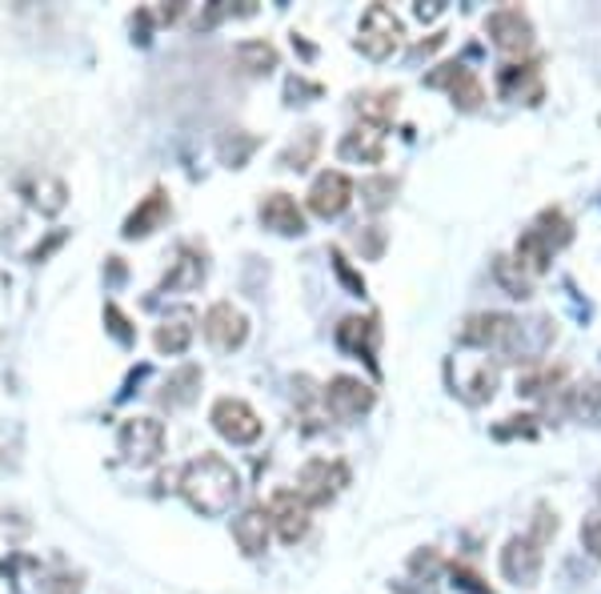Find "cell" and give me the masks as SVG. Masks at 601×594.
<instances>
[{
	"mask_svg": "<svg viewBox=\"0 0 601 594\" xmlns=\"http://www.w3.org/2000/svg\"><path fill=\"white\" fill-rule=\"evenodd\" d=\"M181 494L193 511L220 518L233 511V502L241 498V478L220 455H201L181 470Z\"/></svg>",
	"mask_w": 601,
	"mask_h": 594,
	"instance_id": "obj_1",
	"label": "cell"
},
{
	"mask_svg": "<svg viewBox=\"0 0 601 594\" xmlns=\"http://www.w3.org/2000/svg\"><path fill=\"white\" fill-rule=\"evenodd\" d=\"M349 486V467L341 458H309L297 470V498L305 506H329Z\"/></svg>",
	"mask_w": 601,
	"mask_h": 594,
	"instance_id": "obj_2",
	"label": "cell"
},
{
	"mask_svg": "<svg viewBox=\"0 0 601 594\" xmlns=\"http://www.w3.org/2000/svg\"><path fill=\"white\" fill-rule=\"evenodd\" d=\"M401 36H405V29H401V21H397V12L385 9V4H373V9H365V16H361L358 48L370 60H385L401 48Z\"/></svg>",
	"mask_w": 601,
	"mask_h": 594,
	"instance_id": "obj_3",
	"label": "cell"
},
{
	"mask_svg": "<svg viewBox=\"0 0 601 594\" xmlns=\"http://www.w3.org/2000/svg\"><path fill=\"white\" fill-rule=\"evenodd\" d=\"M208 422H213V430L233 446H249L261 438V418H257V410L241 397H220L213 402L208 410Z\"/></svg>",
	"mask_w": 601,
	"mask_h": 594,
	"instance_id": "obj_4",
	"label": "cell"
},
{
	"mask_svg": "<svg viewBox=\"0 0 601 594\" xmlns=\"http://www.w3.org/2000/svg\"><path fill=\"white\" fill-rule=\"evenodd\" d=\"M116 446H121V455H125L133 467H152L165 450V426L157 418H128L121 422Z\"/></svg>",
	"mask_w": 601,
	"mask_h": 594,
	"instance_id": "obj_5",
	"label": "cell"
},
{
	"mask_svg": "<svg viewBox=\"0 0 601 594\" xmlns=\"http://www.w3.org/2000/svg\"><path fill=\"white\" fill-rule=\"evenodd\" d=\"M321 402L329 406L333 418L353 422L373 410V390L361 382V378H353V373H337V378H329V385L321 390Z\"/></svg>",
	"mask_w": 601,
	"mask_h": 594,
	"instance_id": "obj_6",
	"label": "cell"
},
{
	"mask_svg": "<svg viewBox=\"0 0 601 594\" xmlns=\"http://www.w3.org/2000/svg\"><path fill=\"white\" fill-rule=\"evenodd\" d=\"M201 329H205V338L213 341L217 350L233 354V350H241L245 338H249V317H245L233 302H217V305H208Z\"/></svg>",
	"mask_w": 601,
	"mask_h": 594,
	"instance_id": "obj_7",
	"label": "cell"
},
{
	"mask_svg": "<svg viewBox=\"0 0 601 594\" xmlns=\"http://www.w3.org/2000/svg\"><path fill=\"white\" fill-rule=\"evenodd\" d=\"M265 514H269V526H273L281 535V542H290V547H297L300 538L309 535V506L297 498V490H277V494L269 498Z\"/></svg>",
	"mask_w": 601,
	"mask_h": 594,
	"instance_id": "obj_8",
	"label": "cell"
},
{
	"mask_svg": "<svg viewBox=\"0 0 601 594\" xmlns=\"http://www.w3.org/2000/svg\"><path fill=\"white\" fill-rule=\"evenodd\" d=\"M518 334V317L509 314H474L457 329L462 346H481V350H509V341Z\"/></svg>",
	"mask_w": 601,
	"mask_h": 594,
	"instance_id": "obj_9",
	"label": "cell"
},
{
	"mask_svg": "<svg viewBox=\"0 0 601 594\" xmlns=\"http://www.w3.org/2000/svg\"><path fill=\"white\" fill-rule=\"evenodd\" d=\"M426 85H433V89H450L453 105L465 109V113L481 109V101H486V89H481V81H477V72L465 69V65H457V60L429 72Z\"/></svg>",
	"mask_w": 601,
	"mask_h": 594,
	"instance_id": "obj_10",
	"label": "cell"
},
{
	"mask_svg": "<svg viewBox=\"0 0 601 594\" xmlns=\"http://www.w3.org/2000/svg\"><path fill=\"white\" fill-rule=\"evenodd\" d=\"M486 33L494 36V45H498L501 53H530L533 45V24L518 4H506V9L489 12Z\"/></svg>",
	"mask_w": 601,
	"mask_h": 594,
	"instance_id": "obj_11",
	"label": "cell"
},
{
	"mask_svg": "<svg viewBox=\"0 0 601 594\" xmlns=\"http://www.w3.org/2000/svg\"><path fill=\"white\" fill-rule=\"evenodd\" d=\"M501 574L518 586L537 583V574H542V542L530 535L509 538L506 550H501Z\"/></svg>",
	"mask_w": 601,
	"mask_h": 594,
	"instance_id": "obj_12",
	"label": "cell"
},
{
	"mask_svg": "<svg viewBox=\"0 0 601 594\" xmlns=\"http://www.w3.org/2000/svg\"><path fill=\"white\" fill-rule=\"evenodd\" d=\"M349 201H353V181H349L341 169H325L317 181H313L309 189V210L317 213V217H341V213L349 210Z\"/></svg>",
	"mask_w": 601,
	"mask_h": 594,
	"instance_id": "obj_13",
	"label": "cell"
},
{
	"mask_svg": "<svg viewBox=\"0 0 601 594\" xmlns=\"http://www.w3.org/2000/svg\"><path fill=\"white\" fill-rule=\"evenodd\" d=\"M257 217H261L265 229H273V234H281V237L305 234V213H300V205L290 198V193H269V198L261 201Z\"/></svg>",
	"mask_w": 601,
	"mask_h": 594,
	"instance_id": "obj_14",
	"label": "cell"
},
{
	"mask_svg": "<svg viewBox=\"0 0 601 594\" xmlns=\"http://www.w3.org/2000/svg\"><path fill=\"white\" fill-rule=\"evenodd\" d=\"M208 278V266H205V254H197V249H181V257L173 261V269L165 273L161 290L165 293H193L201 290Z\"/></svg>",
	"mask_w": 601,
	"mask_h": 594,
	"instance_id": "obj_15",
	"label": "cell"
},
{
	"mask_svg": "<svg viewBox=\"0 0 601 594\" xmlns=\"http://www.w3.org/2000/svg\"><path fill=\"white\" fill-rule=\"evenodd\" d=\"M193 334H197V317L189 314V310H177V314H169L161 326H157V334H152V346L173 358V354H185L189 350Z\"/></svg>",
	"mask_w": 601,
	"mask_h": 594,
	"instance_id": "obj_16",
	"label": "cell"
},
{
	"mask_svg": "<svg viewBox=\"0 0 601 594\" xmlns=\"http://www.w3.org/2000/svg\"><path fill=\"white\" fill-rule=\"evenodd\" d=\"M337 153H341V161H361V165H377L385 157V141L377 128L370 125H358L349 128L345 137H341V145H337Z\"/></svg>",
	"mask_w": 601,
	"mask_h": 594,
	"instance_id": "obj_17",
	"label": "cell"
},
{
	"mask_svg": "<svg viewBox=\"0 0 601 594\" xmlns=\"http://www.w3.org/2000/svg\"><path fill=\"white\" fill-rule=\"evenodd\" d=\"M269 514L261 511V506H249L245 514H237V523H233V538H237V547L245 550V554H265L269 547Z\"/></svg>",
	"mask_w": 601,
	"mask_h": 594,
	"instance_id": "obj_18",
	"label": "cell"
},
{
	"mask_svg": "<svg viewBox=\"0 0 601 594\" xmlns=\"http://www.w3.org/2000/svg\"><path fill=\"white\" fill-rule=\"evenodd\" d=\"M165 217H169V198H165V189H152L149 198H145L137 205V210L128 213L125 237H128V242H137V237H149L152 229H161Z\"/></svg>",
	"mask_w": 601,
	"mask_h": 594,
	"instance_id": "obj_19",
	"label": "cell"
},
{
	"mask_svg": "<svg viewBox=\"0 0 601 594\" xmlns=\"http://www.w3.org/2000/svg\"><path fill=\"white\" fill-rule=\"evenodd\" d=\"M337 346L353 358H365L373 361V350H377V326H373L370 317H345L341 326H337Z\"/></svg>",
	"mask_w": 601,
	"mask_h": 594,
	"instance_id": "obj_20",
	"label": "cell"
},
{
	"mask_svg": "<svg viewBox=\"0 0 601 594\" xmlns=\"http://www.w3.org/2000/svg\"><path fill=\"white\" fill-rule=\"evenodd\" d=\"M397 101H401V93L397 89H373V93H361L358 97V117L365 121L370 128H389L397 117Z\"/></svg>",
	"mask_w": 601,
	"mask_h": 594,
	"instance_id": "obj_21",
	"label": "cell"
},
{
	"mask_svg": "<svg viewBox=\"0 0 601 594\" xmlns=\"http://www.w3.org/2000/svg\"><path fill=\"white\" fill-rule=\"evenodd\" d=\"M501 93H506L509 101H521V97H525V105H537V101H542L537 65H506V69H501Z\"/></svg>",
	"mask_w": 601,
	"mask_h": 594,
	"instance_id": "obj_22",
	"label": "cell"
},
{
	"mask_svg": "<svg viewBox=\"0 0 601 594\" xmlns=\"http://www.w3.org/2000/svg\"><path fill=\"white\" fill-rule=\"evenodd\" d=\"M197 390H201V370L197 366H181V370H173L169 378H165L157 402L169 406V410H181V406H189V402L197 397Z\"/></svg>",
	"mask_w": 601,
	"mask_h": 594,
	"instance_id": "obj_23",
	"label": "cell"
},
{
	"mask_svg": "<svg viewBox=\"0 0 601 594\" xmlns=\"http://www.w3.org/2000/svg\"><path fill=\"white\" fill-rule=\"evenodd\" d=\"M233 60H237V69L241 72L261 77V72L277 69V48L269 45V41H245V45L233 48Z\"/></svg>",
	"mask_w": 601,
	"mask_h": 594,
	"instance_id": "obj_24",
	"label": "cell"
},
{
	"mask_svg": "<svg viewBox=\"0 0 601 594\" xmlns=\"http://www.w3.org/2000/svg\"><path fill=\"white\" fill-rule=\"evenodd\" d=\"M317 153H321V128H313V125H305L297 133V137L290 141V149L281 153V165L285 169H309L313 161H317Z\"/></svg>",
	"mask_w": 601,
	"mask_h": 594,
	"instance_id": "obj_25",
	"label": "cell"
},
{
	"mask_svg": "<svg viewBox=\"0 0 601 594\" xmlns=\"http://www.w3.org/2000/svg\"><path fill=\"white\" fill-rule=\"evenodd\" d=\"M549 261H554V249L537 237V229H525V234L518 237V261H513V266H518L521 273H545Z\"/></svg>",
	"mask_w": 601,
	"mask_h": 594,
	"instance_id": "obj_26",
	"label": "cell"
},
{
	"mask_svg": "<svg viewBox=\"0 0 601 594\" xmlns=\"http://www.w3.org/2000/svg\"><path fill=\"white\" fill-rule=\"evenodd\" d=\"M24 193H29V201H33L41 213H60L65 210V186H60L57 177H33L29 186H24Z\"/></svg>",
	"mask_w": 601,
	"mask_h": 594,
	"instance_id": "obj_27",
	"label": "cell"
},
{
	"mask_svg": "<svg viewBox=\"0 0 601 594\" xmlns=\"http://www.w3.org/2000/svg\"><path fill=\"white\" fill-rule=\"evenodd\" d=\"M530 229H537V237H542L549 249H562V245H569V237H574V225H569V217L562 210H545L537 222L530 225Z\"/></svg>",
	"mask_w": 601,
	"mask_h": 594,
	"instance_id": "obj_28",
	"label": "cell"
},
{
	"mask_svg": "<svg viewBox=\"0 0 601 594\" xmlns=\"http://www.w3.org/2000/svg\"><path fill=\"white\" fill-rule=\"evenodd\" d=\"M394 193H397L394 177H370V181H361V198H365L370 210H385V205L394 201Z\"/></svg>",
	"mask_w": 601,
	"mask_h": 594,
	"instance_id": "obj_29",
	"label": "cell"
},
{
	"mask_svg": "<svg viewBox=\"0 0 601 594\" xmlns=\"http://www.w3.org/2000/svg\"><path fill=\"white\" fill-rule=\"evenodd\" d=\"M581 542L590 550L593 559H601V511H593L586 523H581Z\"/></svg>",
	"mask_w": 601,
	"mask_h": 594,
	"instance_id": "obj_30",
	"label": "cell"
},
{
	"mask_svg": "<svg viewBox=\"0 0 601 594\" xmlns=\"http://www.w3.org/2000/svg\"><path fill=\"white\" fill-rule=\"evenodd\" d=\"M498 278H501V285L513 293V298H525V293H530V285H525V278H521V269L513 273L506 257H498Z\"/></svg>",
	"mask_w": 601,
	"mask_h": 594,
	"instance_id": "obj_31",
	"label": "cell"
},
{
	"mask_svg": "<svg viewBox=\"0 0 601 594\" xmlns=\"http://www.w3.org/2000/svg\"><path fill=\"white\" fill-rule=\"evenodd\" d=\"M453 583L462 586V591H469V594H494L489 586H481V579H477L474 571H465V567H453Z\"/></svg>",
	"mask_w": 601,
	"mask_h": 594,
	"instance_id": "obj_32",
	"label": "cell"
},
{
	"mask_svg": "<svg viewBox=\"0 0 601 594\" xmlns=\"http://www.w3.org/2000/svg\"><path fill=\"white\" fill-rule=\"evenodd\" d=\"M104 317H109V329H113L116 334V341H133V329H128V322H125V314H121V310H116V305H109V310H104Z\"/></svg>",
	"mask_w": 601,
	"mask_h": 594,
	"instance_id": "obj_33",
	"label": "cell"
},
{
	"mask_svg": "<svg viewBox=\"0 0 601 594\" xmlns=\"http://www.w3.org/2000/svg\"><path fill=\"white\" fill-rule=\"evenodd\" d=\"M409 567H413L417 574H421V571L433 574V571H438V554H433V550H426V554H413V562H409Z\"/></svg>",
	"mask_w": 601,
	"mask_h": 594,
	"instance_id": "obj_34",
	"label": "cell"
},
{
	"mask_svg": "<svg viewBox=\"0 0 601 594\" xmlns=\"http://www.w3.org/2000/svg\"><path fill=\"white\" fill-rule=\"evenodd\" d=\"M305 93H321V85H305V81H290V97H305Z\"/></svg>",
	"mask_w": 601,
	"mask_h": 594,
	"instance_id": "obj_35",
	"label": "cell"
}]
</instances>
